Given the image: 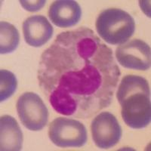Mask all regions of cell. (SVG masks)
I'll return each instance as SVG.
<instances>
[{
    "label": "cell",
    "mask_w": 151,
    "mask_h": 151,
    "mask_svg": "<svg viewBox=\"0 0 151 151\" xmlns=\"http://www.w3.org/2000/svg\"><path fill=\"white\" fill-rule=\"evenodd\" d=\"M120 75L111 48L80 27L60 33L43 52L37 78L57 113L86 119L110 106Z\"/></svg>",
    "instance_id": "obj_1"
},
{
    "label": "cell",
    "mask_w": 151,
    "mask_h": 151,
    "mask_svg": "<svg viewBox=\"0 0 151 151\" xmlns=\"http://www.w3.org/2000/svg\"><path fill=\"white\" fill-rule=\"evenodd\" d=\"M116 98L121 105L122 119L129 127L142 129L150 123V91L146 79L137 75L124 76Z\"/></svg>",
    "instance_id": "obj_2"
},
{
    "label": "cell",
    "mask_w": 151,
    "mask_h": 151,
    "mask_svg": "<svg viewBox=\"0 0 151 151\" xmlns=\"http://www.w3.org/2000/svg\"><path fill=\"white\" fill-rule=\"evenodd\" d=\"M95 27L99 36L106 42L113 45L126 42L135 30L134 18L119 9L102 11L97 18Z\"/></svg>",
    "instance_id": "obj_3"
},
{
    "label": "cell",
    "mask_w": 151,
    "mask_h": 151,
    "mask_svg": "<svg viewBox=\"0 0 151 151\" xmlns=\"http://www.w3.org/2000/svg\"><path fill=\"white\" fill-rule=\"evenodd\" d=\"M48 136L52 143L59 147H81L88 140L86 128L74 119L58 117L48 127Z\"/></svg>",
    "instance_id": "obj_4"
},
{
    "label": "cell",
    "mask_w": 151,
    "mask_h": 151,
    "mask_svg": "<svg viewBox=\"0 0 151 151\" xmlns=\"http://www.w3.org/2000/svg\"><path fill=\"white\" fill-rule=\"evenodd\" d=\"M16 107L21 122L29 130L40 131L48 123V108L36 93H24L19 97Z\"/></svg>",
    "instance_id": "obj_5"
},
{
    "label": "cell",
    "mask_w": 151,
    "mask_h": 151,
    "mask_svg": "<svg viewBox=\"0 0 151 151\" xmlns=\"http://www.w3.org/2000/svg\"><path fill=\"white\" fill-rule=\"evenodd\" d=\"M92 139L98 147L109 149L116 145L122 137V128L110 112L99 113L91 122Z\"/></svg>",
    "instance_id": "obj_6"
},
{
    "label": "cell",
    "mask_w": 151,
    "mask_h": 151,
    "mask_svg": "<svg viewBox=\"0 0 151 151\" xmlns=\"http://www.w3.org/2000/svg\"><path fill=\"white\" fill-rule=\"evenodd\" d=\"M116 58L125 68L147 70L151 64L150 47L143 40L134 39L119 46Z\"/></svg>",
    "instance_id": "obj_7"
},
{
    "label": "cell",
    "mask_w": 151,
    "mask_h": 151,
    "mask_svg": "<svg viewBox=\"0 0 151 151\" xmlns=\"http://www.w3.org/2000/svg\"><path fill=\"white\" fill-rule=\"evenodd\" d=\"M23 33L25 42L33 47H41L51 40L53 27L43 15H33L23 23Z\"/></svg>",
    "instance_id": "obj_8"
},
{
    "label": "cell",
    "mask_w": 151,
    "mask_h": 151,
    "mask_svg": "<svg viewBox=\"0 0 151 151\" xmlns=\"http://www.w3.org/2000/svg\"><path fill=\"white\" fill-rule=\"evenodd\" d=\"M48 17L55 26L71 27L77 24L82 17V9L73 0H58L50 5Z\"/></svg>",
    "instance_id": "obj_9"
},
{
    "label": "cell",
    "mask_w": 151,
    "mask_h": 151,
    "mask_svg": "<svg viewBox=\"0 0 151 151\" xmlns=\"http://www.w3.org/2000/svg\"><path fill=\"white\" fill-rule=\"evenodd\" d=\"M23 133L14 117L4 115L0 119V148L2 151L22 149Z\"/></svg>",
    "instance_id": "obj_10"
},
{
    "label": "cell",
    "mask_w": 151,
    "mask_h": 151,
    "mask_svg": "<svg viewBox=\"0 0 151 151\" xmlns=\"http://www.w3.org/2000/svg\"><path fill=\"white\" fill-rule=\"evenodd\" d=\"M20 42V34L17 28L6 21L0 23V53L14 52Z\"/></svg>",
    "instance_id": "obj_11"
},
{
    "label": "cell",
    "mask_w": 151,
    "mask_h": 151,
    "mask_svg": "<svg viewBox=\"0 0 151 151\" xmlns=\"http://www.w3.org/2000/svg\"><path fill=\"white\" fill-rule=\"evenodd\" d=\"M17 79L13 73L7 70H0V101L9 99L16 91Z\"/></svg>",
    "instance_id": "obj_12"
},
{
    "label": "cell",
    "mask_w": 151,
    "mask_h": 151,
    "mask_svg": "<svg viewBox=\"0 0 151 151\" xmlns=\"http://www.w3.org/2000/svg\"><path fill=\"white\" fill-rule=\"evenodd\" d=\"M21 5L23 6L25 10L29 11V12H37L42 9L43 6L46 3V1L42 0V1H20Z\"/></svg>",
    "instance_id": "obj_13"
}]
</instances>
